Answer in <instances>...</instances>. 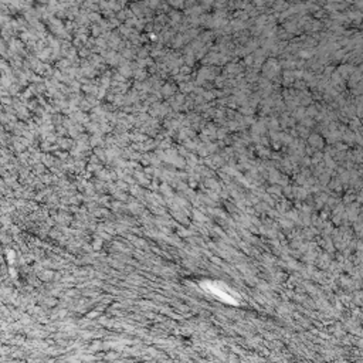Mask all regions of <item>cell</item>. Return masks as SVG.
Wrapping results in <instances>:
<instances>
[{"label":"cell","instance_id":"7a4b0ae2","mask_svg":"<svg viewBox=\"0 0 363 363\" xmlns=\"http://www.w3.org/2000/svg\"><path fill=\"white\" fill-rule=\"evenodd\" d=\"M170 3L173 4L174 7H183V4H185V0H170Z\"/></svg>","mask_w":363,"mask_h":363},{"label":"cell","instance_id":"6da1fadb","mask_svg":"<svg viewBox=\"0 0 363 363\" xmlns=\"http://www.w3.org/2000/svg\"><path fill=\"white\" fill-rule=\"evenodd\" d=\"M272 6V10L274 11H284L288 9V3L285 0H274V3L271 4Z\"/></svg>","mask_w":363,"mask_h":363},{"label":"cell","instance_id":"3957f363","mask_svg":"<svg viewBox=\"0 0 363 363\" xmlns=\"http://www.w3.org/2000/svg\"><path fill=\"white\" fill-rule=\"evenodd\" d=\"M265 3H267V0H254V6H256V7H261V6H264Z\"/></svg>","mask_w":363,"mask_h":363}]
</instances>
